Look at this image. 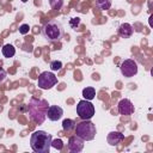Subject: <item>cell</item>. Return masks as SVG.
<instances>
[{
  "label": "cell",
  "instance_id": "cell-1",
  "mask_svg": "<svg viewBox=\"0 0 153 153\" xmlns=\"http://www.w3.org/2000/svg\"><path fill=\"white\" fill-rule=\"evenodd\" d=\"M49 104L43 98H31L27 104V114L32 122L36 124H42L47 118V111H48Z\"/></svg>",
  "mask_w": 153,
  "mask_h": 153
},
{
  "label": "cell",
  "instance_id": "cell-2",
  "mask_svg": "<svg viewBox=\"0 0 153 153\" xmlns=\"http://www.w3.org/2000/svg\"><path fill=\"white\" fill-rule=\"evenodd\" d=\"M51 134L44 130H36L31 134L30 137V146L33 152L36 153H49L51 147Z\"/></svg>",
  "mask_w": 153,
  "mask_h": 153
},
{
  "label": "cell",
  "instance_id": "cell-3",
  "mask_svg": "<svg viewBox=\"0 0 153 153\" xmlns=\"http://www.w3.org/2000/svg\"><path fill=\"white\" fill-rule=\"evenodd\" d=\"M42 35L48 42H59L63 37V26L59 20H49L43 25Z\"/></svg>",
  "mask_w": 153,
  "mask_h": 153
},
{
  "label": "cell",
  "instance_id": "cell-4",
  "mask_svg": "<svg viewBox=\"0 0 153 153\" xmlns=\"http://www.w3.org/2000/svg\"><path fill=\"white\" fill-rule=\"evenodd\" d=\"M74 129H75V134L84 141H92L97 134L96 124L90 120H82L80 123L75 126Z\"/></svg>",
  "mask_w": 153,
  "mask_h": 153
},
{
  "label": "cell",
  "instance_id": "cell-5",
  "mask_svg": "<svg viewBox=\"0 0 153 153\" xmlns=\"http://www.w3.org/2000/svg\"><path fill=\"white\" fill-rule=\"evenodd\" d=\"M76 114L81 120H91L94 115V106L90 100L82 99L76 105Z\"/></svg>",
  "mask_w": 153,
  "mask_h": 153
},
{
  "label": "cell",
  "instance_id": "cell-6",
  "mask_svg": "<svg viewBox=\"0 0 153 153\" xmlns=\"http://www.w3.org/2000/svg\"><path fill=\"white\" fill-rule=\"evenodd\" d=\"M57 84V76L53 72H42L38 76V87L41 90H50Z\"/></svg>",
  "mask_w": 153,
  "mask_h": 153
},
{
  "label": "cell",
  "instance_id": "cell-7",
  "mask_svg": "<svg viewBox=\"0 0 153 153\" xmlns=\"http://www.w3.org/2000/svg\"><path fill=\"white\" fill-rule=\"evenodd\" d=\"M120 71L124 78H131L137 74V63L131 59H127L122 61V63L120 65Z\"/></svg>",
  "mask_w": 153,
  "mask_h": 153
},
{
  "label": "cell",
  "instance_id": "cell-8",
  "mask_svg": "<svg viewBox=\"0 0 153 153\" xmlns=\"http://www.w3.org/2000/svg\"><path fill=\"white\" fill-rule=\"evenodd\" d=\"M117 110H118V112H120L121 115L130 116V115L134 114L135 108H134L133 103H131L129 99L123 98V99H121V100L118 102V104H117Z\"/></svg>",
  "mask_w": 153,
  "mask_h": 153
},
{
  "label": "cell",
  "instance_id": "cell-9",
  "mask_svg": "<svg viewBox=\"0 0 153 153\" xmlns=\"http://www.w3.org/2000/svg\"><path fill=\"white\" fill-rule=\"evenodd\" d=\"M67 147L72 153H79L84 148V140L80 139L78 135H73L68 139Z\"/></svg>",
  "mask_w": 153,
  "mask_h": 153
},
{
  "label": "cell",
  "instance_id": "cell-10",
  "mask_svg": "<svg viewBox=\"0 0 153 153\" xmlns=\"http://www.w3.org/2000/svg\"><path fill=\"white\" fill-rule=\"evenodd\" d=\"M63 115V110L62 108H60L59 105H49L48 108V111H47V117L55 122V121H59Z\"/></svg>",
  "mask_w": 153,
  "mask_h": 153
},
{
  "label": "cell",
  "instance_id": "cell-11",
  "mask_svg": "<svg viewBox=\"0 0 153 153\" xmlns=\"http://www.w3.org/2000/svg\"><path fill=\"white\" fill-rule=\"evenodd\" d=\"M133 32H134V29H133V26L129 23H122L118 26V29H117V33L122 38H129V37H131Z\"/></svg>",
  "mask_w": 153,
  "mask_h": 153
},
{
  "label": "cell",
  "instance_id": "cell-12",
  "mask_svg": "<svg viewBox=\"0 0 153 153\" xmlns=\"http://www.w3.org/2000/svg\"><path fill=\"white\" fill-rule=\"evenodd\" d=\"M124 139V135L121 133V131H110L108 134V137H106V141L110 146H117L118 143H121Z\"/></svg>",
  "mask_w": 153,
  "mask_h": 153
},
{
  "label": "cell",
  "instance_id": "cell-13",
  "mask_svg": "<svg viewBox=\"0 0 153 153\" xmlns=\"http://www.w3.org/2000/svg\"><path fill=\"white\" fill-rule=\"evenodd\" d=\"M1 51H2V55L5 57H8V59L13 57L16 55V48L12 44H5L2 47V49H1Z\"/></svg>",
  "mask_w": 153,
  "mask_h": 153
},
{
  "label": "cell",
  "instance_id": "cell-14",
  "mask_svg": "<svg viewBox=\"0 0 153 153\" xmlns=\"http://www.w3.org/2000/svg\"><path fill=\"white\" fill-rule=\"evenodd\" d=\"M112 0H96V7L100 11H105L109 10L111 7Z\"/></svg>",
  "mask_w": 153,
  "mask_h": 153
},
{
  "label": "cell",
  "instance_id": "cell-15",
  "mask_svg": "<svg viewBox=\"0 0 153 153\" xmlns=\"http://www.w3.org/2000/svg\"><path fill=\"white\" fill-rule=\"evenodd\" d=\"M82 97L86 100H92L96 97V90L93 87H85L82 90Z\"/></svg>",
  "mask_w": 153,
  "mask_h": 153
},
{
  "label": "cell",
  "instance_id": "cell-16",
  "mask_svg": "<svg viewBox=\"0 0 153 153\" xmlns=\"http://www.w3.org/2000/svg\"><path fill=\"white\" fill-rule=\"evenodd\" d=\"M75 121L74 120H71V118H66L62 121V129L65 131H71L75 128Z\"/></svg>",
  "mask_w": 153,
  "mask_h": 153
},
{
  "label": "cell",
  "instance_id": "cell-17",
  "mask_svg": "<svg viewBox=\"0 0 153 153\" xmlns=\"http://www.w3.org/2000/svg\"><path fill=\"white\" fill-rule=\"evenodd\" d=\"M61 68H62V62L61 61L54 60V61L50 62V69H51V72H59V71H61Z\"/></svg>",
  "mask_w": 153,
  "mask_h": 153
},
{
  "label": "cell",
  "instance_id": "cell-18",
  "mask_svg": "<svg viewBox=\"0 0 153 153\" xmlns=\"http://www.w3.org/2000/svg\"><path fill=\"white\" fill-rule=\"evenodd\" d=\"M49 5L53 10H60L63 6V0H49Z\"/></svg>",
  "mask_w": 153,
  "mask_h": 153
},
{
  "label": "cell",
  "instance_id": "cell-19",
  "mask_svg": "<svg viewBox=\"0 0 153 153\" xmlns=\"http://www.w3.org/2000/svg\"><path fill=\"white\" fill-rule=\"evenodd\" d=\"M51 147H54V148L57 149V151H61L62 147H63L62 140H61V139H55V140H53V141H51Z\"/></svg>",
  "mask_w": 153,
  "mask_h": 153
},
{
  "label": "cell",
  "instance_id": "cell-20",
  "mask_svg": "<svg viewBox=\"0 0 153 153\" xmlns=\"http://www.w3.org/2000/svg\"><path fill=\"white\" fill-rule=\"evenodd\" d=\"M79 24H80V18H79V17L72 18V19L69 20V26H71L73 30H76V27L79 26Z\"/></svg>",
  "mask_w": 153,
  "mask_h": 153
},
{
  "label": "cell",
  "instance_id": "cell-21",
  "mask_svg": "<svg viewBox=\"0 0 153 153\" xmlns=\"http://www.w3.org/2000/svg\"><path fill=\"white\" fill-rule=\"evenodd\" d=\"M29 30H30V26L27 24H22L19 26V33H22V35H26L29 32Z\"/></svg>",
  "mask_w": 153,
  "mask_h": 153
},
{
  "label": "cell",
  "instance_id": "cell-22",
  "mask_svg": "<svg viewBox=\"0 0 153 153\" xmlns=\"http://www.w3.org/2000/svg\"><path fill=\"white\" fill-rule=\"evenodd\" d=\"M6 76H7L6 71H5L2 67H0V82H2V81L6 79Z\"/></svg>",
  "mask_w": 153,
  "mask_h": 153
},
{
  "label": "cell",
  "instance_id": "cell-23",
  "mask_svg": "<svg viewBox=\"0 0 153 153\" xmlns=\"http://www.w3.org/2000/svg\"><path fill=\"white\" fill-rule=\"evenodd\" d=\"M22 2H27V0H20Z\"/></svg>",
  "mask_w": 153,
  "mask_h": 153
}]
</instances>
